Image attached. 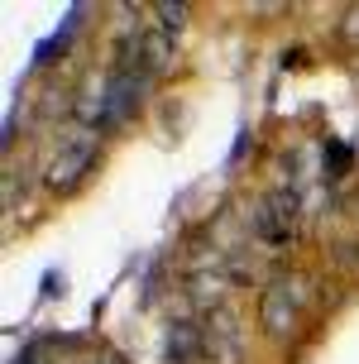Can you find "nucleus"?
<instances>
[{"label": "nucleus", "instance_id": "nucleus-3", "mask_svg": "<svg viewBox=\"0 0 359 364\" xmlns=\"http://www.w3.org/2000/svg\"><path fill=\"white\" fill-rule=\"evenodd\" d=\"M91 164V149H72L68 159H58L53 164V187H72V182L82 178V168Z\"/></svg>", "mask_w": 359, "mask_h": 364}, {"label": "nucleus", "instance_id": "nucleus-1", "mask_svg": "<svg viewBox=\"0 0 359 364\" xmlns=\"http://www.w3.org/2000/svg\"><path fill=\"white\" fill-rule=\"evenodd\" d=\"M201 346H206V336L197 326H187V321L173 326V336H168V364H192Z\"/></svg>", "mask_w": 359, "mask_h": 364}, {"label": "nucleus", "instance_id": "nucleus-2", "mask_svg": "<svg viewBox=\"0 0 359 364\" xmlns=\"http://www.w3.org/2000/svg\"><path fill=\"white\" fill-rule=\"evenodd\" d=\"M264 326H269L273 336H283V331L292 326V297H287V283L269 288V297H264Z\"/></svg>", "mask_w": 359, "mask_h": 364}]
</instances>
